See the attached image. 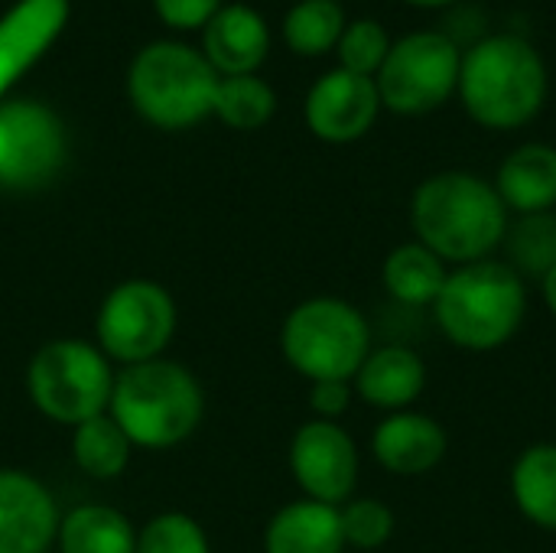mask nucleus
<instances>
[{
	"label": "nucleus",
	"mask_w": 556,
	"mask_h": 553,
	"mask_svg": "<svg viewBox=\"0 0 556 553\" xmlns=\"http://www.w3.org/2000/svg\"><path fill=\"white\" fill-rule=\"evenodd\" d=\"M414 231L440 261H485L508 231V209L492 183L472 173H440L417 186Z\"/></svg>",
	"instance_id": "nucleus-1"
},
{
	"label": "nucleus",
	"mask_w": 556,
	"mask_h": 553,
	"mask_svg": "<svg viewBox=\"0 0 556 553\" xmlns=\"http://www.w3.org/2000/svg\"><path fill=\"white\" fill-rule=\"evenodd\" d=\"M459 95L472 121L492 130H515L534 121L547 98V68L541 52L515 36L498 33L476 42L459 65Z\"/></svg>",
	"instance_id": "nucleus-2"
},
{
	"label": "nucleus",
	"mask_w": 556,
	"mask_h": 553,
	"mask_svg": "<svg viewBox=\"0 0 556 553\" xmlns=\"http://www.w3.org/2000/svg\"><path fill=\"white\" fill-rule=\"evenodd\" d=\"M108 414L121 424L134 447L173 450L189 440L205 414V394L195 375L169 359L121 368Z\"/></svg>",
	"instance_id": "nucleus-3"
},
{
	"label": "nucleus",
	"mask_w": 556,
	"mask_h": 553,
	"mask_svg": "<svg viewBox=\"0 0 556 553\" xmlns=\"http://www.w3.org/2000/svg\"><path fill=\"white\" fill-rule=\"evenodd\" d=\"M528 313L525 280L505 261H476L456 267L437 303L433 316L443 336L469 352L502 349Z\"/></svg>",
	"instance_id": "nucleus-4"
},
{
	"label": "nucleus",
	"mask_w": 556,
	"mask_h": 553,
	"mask_svg": "<svg viewBox=\"0 0 556 553\" xmlns=\"http://www.w3.org/2000/svg\"><path fill=\"white\" fill-rule=\"evenodd\" d=\"M218 72L182 42H150L127 72V95L143 121L163 130L195 127L215 108Z\"/></svg>",
	"instance_id": "nucleus-5"
},
{
	"label": "nucleus",
	"mask_w": 556,
	"mask_h": 553,
	"mask_svg": "<svg viewBox=\"0 0 556 553\" xmlns=\"http://www.w3.org/2000/svg\"><path fill=\"white\" fill-rule=\"evenodd\" d=\"M111 391V359L94 342L52 339L29 359L26 394L42 417L62 427H78L98 414H108Z\"/></svg>",
	"instance_id": "nucleus-6"
},
{
	"label": "nucleus",
	"mask_w": 556,
	"mask_h": 553,
	"mask_svg": "<svg viewBox=\"0 0 556 553\" xmlns=\"http://www.w3.org/2000/svg\"><path fill=\"white\" fill-rule=\"evenodd\" d=\"M280 349L309 381H352L371 352V329L352 303L316 297L290 310Z\"/></svg>",
	"instance_id": "nucleus-7"
},
{
	"label": "nucleus",
	"mask_w": 556,
	"mask_h": 553,
	"mask_svg": "<svg viewBox=\"0 0 556 553\" xmlns=\"http://www.w3.org/2000/svg\"><path fill=\"white\" fill-rule=\"evenodd\" d=\"M176 332V300L156 280H124L98 306L94 345L111 359L127 365L153 362L163 355Z\"/></svg>",
	"instance_id": "nucleus-8"
},
{
	"label": "nucleus",
	"mask_w": 556,
	"mask_h": 553,
	"mask_svg": "<svg viewBox=\"0 0 556 553\" xmlns=\"http://www.w3.org/2000/svg\"><path fill=\"white\" fill-rule=\"evenodd\" d=\"M463 55L446 33L417 29L397 39L378 68V98L394 114H427L459 88Z\"/></svg>",
	"instance_id": "nucleus-9"
},
{
	"label": "nucleus",
	"mask_w": 556,
	"mask_h": 553,
	"mask_svg": "<svg viewBox=\"0 0 556 553\" xmlns=\"http://www.w3.org/2000/svg\"><path fill=\"white\" fill-rule=\"evenodd\" d=\"M65 127L39 101H0V186L29 192L49 186L65 163Z\"/></svg>",
	"instance_id": "nucleus-10"
},
{
	"label": "nucleus",
	"mask_w": 556,
	"mask_h": 553,
	"mask_svg": "<svg viewBox=\"0 0 556 553\" xmlns=\"http://www.w3.org/2000/svg\"><path fill=\"white\" fill-rule=\"evenodd\" d=\"M290 473L306 499L339 508L358 486L355 440L336 420H309L293 433Z\"/></svg>",
	"instance_id": "nucleus-11"
},
{
	"label": "nucleus",
	"mask_w": 556,
	"mask_h": 553,
	"mask_svg": "<svg viewBox=\"0 0 556 553\" xmlns=\"http://www.w3.org/2000/svg\"><path fill=\"white\" fill-rule=\"evenodd\" d=\"M381 98L378 85L368 75L345 68L326 72L306 95V124L319 140L352 143L371 130Z\"/></svg>",
	"instance_id": "nucleus-12"
},
{
	"label": "nucleus",
	"mask_w": 556,
	"mask_h": 553,
	"mask_svg": "<svg viewBox=\"0 0 556 553\" xmlns=\"http://www.w3.org/2000/svg\"><path fill=\"white\" fill-rule=\"evenodd\" d=\"M52 492L23 469H0V553H46L59 535Z\"/></svg>",
	"instance_id": "nucleus-13"
},
{
	"label": "nucleus",
	"mask_w": 556,
	"mask_h": 553,
	"mask_svg": "<svg viewBox=\"0 0 556 553\" xmlns=\"http://www.w3.org/2000/svg\"><path fill=\"white\" fill-rule=\"evenodd\" d=\"M68 0H20L0 16V101L59 39Z\"/></svg>",
	"instance_id": "nucleus-14"
},
{
	"label": "nucleus",
	"mask_w": 556,
	"mask_h": 553,
	"mask_svg": "<svg viewBox=\"0 0 556 553\" xmlns=\"http://www.w3.org/2000/svg\"><path fill=\"white\" fill-rule=\"evenodd\" d=\"M270 49L264 16L248 3L218 7L202 26V55L218 75H251Z\"/></svg>",
	"instance_id": "nucleus-15"
},
{
	"label": "nucleus",
	"mask_w": 556,
	"mask_h": 553,
	"mask_svg": "<svg viewBox=\"0 0 556 553\" xmlns=\"http://www.w3.org/2000/svg\"><path fill=\"white\" fill-rule=\"evenodd\" d=\"M371 450L388 473L424 476L446 456V430L427 414L397 411L375 427Z\"/></svg>",
	"instance_id": "nucleus-16"
},
{
	"label": "nucleus",
	"mask_w": 556,
	"mask_h": 553,
	"mask_svg": "<svg viewBox=\"0 0 556 553\" xmlns=\"http://www.w3.org/2000/svg\"><path fill=\"white\" fill-rule=\"evenodd\" d=\"M355 381V394L381 411H407L427 385L424 359L407 345H381L368 352Z\"/></svg>",
	"instance_id": "nucleus-17"
},
{
	"label": "nucleus",
	"mask_w": 556,
	"mask_h": 553,
	"mask_svg": "<svg viewBox=\"0 0 556 553\" xmlns=\"http://www.w3.org/2000/svg\"><path fill=\"white\" fill-rule=\"evenodd\" d=\"M342 515L336 505H323L313 499L293 502L280 508L267 531H264V553H342Z\"/></svg>",
	"instance_id": "nucleus-18"
},
{
	"label": "nucleus",
	"mask_w": 556,
	"mask_h": 553,
	"mask_svg": "<svg viewBox=\"0 0 556 553\" xmlns=\"http://www.w3.org/2000/svg\"><path fill=\"white\" fill-rule=\"evenodd\" d=\"M495 192L505 209L518 215L551 212L556 205V150L547 143H525L498 166Z\"/></svg>",
	"instance_id": "nucleus-19"
},
{
	"label": "nucleus",
	"mask_w": 556,
	"mask_h": 553,
	"mask_svg": "<svg viewBox=\"0 0 556 553\" xmlns=\"http://www.w3.org/2000/svg\"><path fill=\"white\" fill-rule=\"evenodd\" d=\"M55 544L62 553H134L137 531L111 505H78L59 521Z\"/></svg>",
	"instance_id": "nucleus-20"
},
{
	"label": "nucleus",
	"mask_w": 556,
	"mask_h": 553,
	"mask_svg": "<svg viewBox=\"0 0 556 553\" xmlns=\"http://www.w3.org/2000/svg\"><path fill=\"white\" fill-rule=\"evenodd\" d=\"M511 495L531 525L556 531V443H534L515 460Z\"/></svg>",
	"instance_id": "nucleus-21"
},
{
	"label": "nucleus",
	"mask_w": 556,
	"mask_h": 553,
	"mask_svg": "<svg viewBox=\"0 0 556 553\" xmlns=\"http://www.w3.org/2000/svg\"><path fill=\"white\" fill-rule=\"evenodd\" d=\"M381 277H384L388 293L397 303H404V306H433L450 274H446L443 261L430 248L414 241V244H401V248H394L388 254Z\"/></svg>",
	"instance_id": "nucleus-22"
},
{
	"label": "nucleus",
	"mask_w": 556,
	"mask_h": 553,
	"mask_svg": "<svg viewBox=\"0 0 556 553\" xmlns=\"http://www.w3.org/2000/svg\"><path fill=\"white\" fill-rule=\"evenodd\" d=\"M130 437L111 414H98L72 427V456L78 469L91 479H117L130 463Z\"/></svg>",
	"instance_id": "nucleus-23"
},
{
	"label": "nucleus",
	"mask_w": 556,
	"mask_h": 553,
	"mask_svg": "<svg viewBox=\"0 0 556 553\" xmlns=\"http://www.w3.org/2000/svg\"><path fill=\"white\" fill-rule=\"evenodd\" d=\"M274 111H277V95L254 72L218 78L212 114H218L222 124H228L235 130H257L274 117Z\"/></svg>",
	"instance_id": "nucleus-24"
},
{
	"label": "nucleus",
	"mask_w": 556,
	"mask_h": 553,
	"mask_svg": "<svg viewBox=\"0 0 556 553\" xmlns=\"http://www.w3.org/2000/svg\"><path fill=\"white\" fill-rule=\"evenodd\" d=\"M508 244V267L521 277H547L556 267V215L554 212H534L521 215L505 231Z\"/></svg>",
	"instance_id": "nucleus-25"
},
{
	"label": "nucleus",
	"mask_w": 556,
	"mask_h": 553,
	"mask_svg": "<svg viewBox=\"0 0 556 553\" xmlns=\"http://www.w3.org/2000/svg\"><path fill=\"white\" fill-rule=\"evenodd\" d=\"M345 33V13L336 0H300L287 20L283 36L287 46L300 55H323L339 46Z\"/></svg>",
	"instance_id": "nucleus-26"
},
{
	"label": "nucleus",
	"mask_w": 556,
	"mask_h": 553,
	"mask_svg": "<svg viewBox=\"0 0 556 553\" xmlns=\"http://www.w3.org/2000/svg\"><path fill=\"white\" fill-rule=\"evenodd\" d=\"M134 553H208V538L195 518L182 512H166L150 518L137 531Z\"/></svg>",
	"instance_id": "nucleus-27"
},
{
	"label": "nucleus",
	"mask_w": 556,
	"mask_h": 553,
	"mask_svg": "<svg viewBox=\"0 0 556 553\" xmlns=\"http://www.w3.org/2000/svg\"><path fill=\"white\" fill-rule=\"evenodd\" d=\"M391 52V39L388 29L375 20H355L352 26H345L342 39H339V59L345 72L355 75H378V68L384 65Z\"/></svg>",
	"instance_id": "nucleus-28"
},
{
	"label": "nucleus",
	"mask_w": 556,
	"mask_h": 553,
	"mask_svg": "<svg viewBox=\"0 0 556 553\" xmlns=\"http://www.w3.org/2000/svg\"><path fill=\"white\" fill-rule=\"evenodd\" d=\"M342 515V535L345 544L358 548V551H378L381 544H388V538L394 535V515L384 502L378 499H355L345 502V508H339Z\"/></svg>",
	"instance_id": "nucleus-29"
},
{
	"label": "nucleus",
	"mask_w": 556,
	"mask_h": 553,
	"mask_svg": "<svg viewBox=\"0 0 556 553\" xmlns=\"http://www.w3.org/2000/svg\"><path fill=\"white\" fill-rule=\"evenodd\" d=\"M153 7H156L160 20L166 26H173V29H199L218 13L222 0H153Z\"/></svg>",
	"instance_id": "nucleus-30"
},
{
	"label": "nucleus",
	"mask_w": 556,
	"mask_h": 553,
	"mask_svg": "<svg viewBox=\"0 0 556 553\" xmlns=\"http://www.w3.org/2000/svg\"><path fill=\"white\" fill-rule=\"evenodd\" d=\"M352 404V385L349 381H313L309 407L319 420H336Z\"/></svg>",
	"instance_id": "nucleus-31"
},
{
	"label": "nucleus",
	"mask_w": 556,
	"mask_h": 553,
	"mask_svg": "<svg viewBox=\"0 0 556 553\" xmlns=\"http://www.w3.org/2000/svg\"><path fill=\"white\" fill-rule=\"evenodd\" d=\"M544 284V300H547V306H551V313L556 316V267L541 280Z\"/></svg>",
	"instance_id": "nucleus-32"
},
{
	"label": "nucleus",
	"mask_w": 556,
	"mask_h": 553,
	"mask_svg": "<svg viewBox=\"0 0 556 553\" xmlns=\"http://www.w3.org/2000/svg\"><path fill=\"white\" fill-rule=\"evenodd\" d=\"M407 3H417V7H446L453 0H407Z\"/></svg>",
	"instance_id": "nucleus-33"
}]
</instances>
